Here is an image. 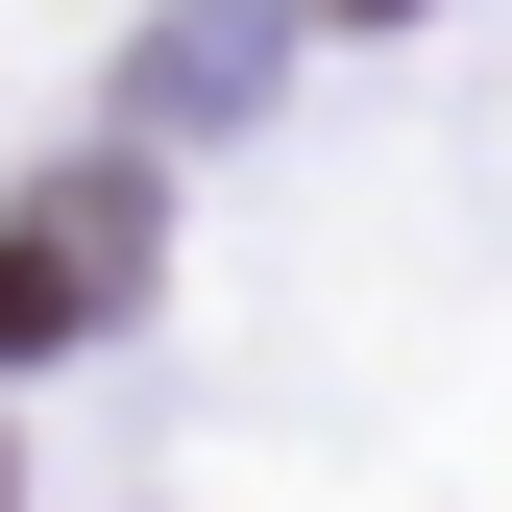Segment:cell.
I'll list each match as a JSON object with an SVG mask.
<instances>
[{
    "instance_id": "1",
    "label": "cell",
    "mask_w": 512,
    "mask_h": 512,
    "mask_svg": "<svg viewBox=\"0 0 512 512\" xmlns=\"http://www.w3.org/2000/svg\"><path fill=\"white\" fill-rule=\"evenodd\" d=\"M122 293H147V171H49L0 220V366H74Z\"/></svg>"
},
{
    "instance_id": "2",
    "label": "cell",
    "mask_w": 512,
    "mask_h": 512,
    "mask_svg": "<svg viewBox=\"0 0 512 512\" xmlns=\"http://www.w3.org/2000/svg\"><path fill=\"white\" fill-rule=\"evenodd\" d=\"M317 25H391V0H317Z\"/></svg>"
}]
</instances>
